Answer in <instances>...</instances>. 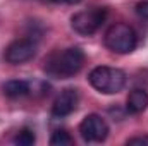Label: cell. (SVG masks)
<instances>
[{"label":"cell","mask_w":148,"mask_h":146,"mask_svg":"<svg viewBox=\"0 0 148 146\" xmlns=\"http://www.w3.org/2000/svg\"><path fill=\"white\" fill-rule=\"evenodd\" d=\"M88 81L97 91L103 95H115L122 91V88L126 86V74L117 67L98 65L90 72Z\"/></svg>","instance_id":"obj_2"},{"label":"cell","mask_w":148,"mask_h":146,"mask_svg":"<svg viewBox=\"0 0 148 146\" xmlns=\"http://www.w3.org/2000/svg\"><path fill=\"white\" fill-rule=\"evenodd\" d=\"M35 141H36V138H35V132L31 129H23L14 138V145L17 146H31L35 145Z\"/></svg>","instance_id":"obj_10"},{"label":"cell","mask_w":148,"mask_h":146,"mask_svg":"<svg viewBox=\"0 0 148 146\" xmlns=\"http://www.w3.org/2000/svg\"><path fill=\"white\" fill-rule=\"evenodd\" d=\"M69 3H77V2H81V0H67Z\"/></svg>","instance_id":"obj_14"},{"label":"cell","mask_w":148,"mask_h":146,"mask_svg":"<svg viewBox=\"0 0 148 146\" xmlns=\"http://www.w3.org/2000/svg\"><path fill=\"white\" fill-rule=\"evenodd\" d=\"M77 103H79V95H77V91L76 89H64L59 96H57V100L53 102V105H52V115L53 117H59V119H62V117H67V115H71L74 110L77 108Z\"/></svg>","instance_id":"obj_7"},{"label":"cell","mask_w":148,"mask_h":146,"mask_svg":"<svg viewBox=\"0 0 148 146\" xmlns=\"http://www.w3.org/2000/svg\"><path fill=\"white\" fill-rule=\"evenodd\" d=\"M105 19H107V9L93 7V9L81 10V12L74 14L71 17V26L76 33H79L83 36H91L93 33H97L102 28Z\"/></svg>","instance_id":"obj_4"},{"label":"cell","mask_w":148,"mask_h":146,"mask_svg":"<svg viewBox=\"0 0 148 146\" xmlns=\"http://www.w3.org/2000/svg\"><path fill=\"white\" fill-rule=\"evenodd\" d=\"M138 38L134 29L129 24L115 23L105 33V45L110 52L115 53H131L136 48Z\"/></svg>","instance_id":"obj_3"},{"label":"cell","mask_w":148,"mask_h":146,"mask_svg":"<svg viewBox=\"0 0 148 146\" xmlns=\"http://www.w3.org/2000/svg\"><path fill=\"white\" fill-rule=\"evenodd\" d=\"M73 138L69 136V132L66 131H55L50 138V145L52 146H69L73 145Z\"/></svg>","instance_id":"obj_11"},{"label":"cell","mask_w":148,"mask_h":146,"mask_svg":"<svg viewBox=\"0 0 148 146\" xmlns=\"http://www.w3.org/2000/svg\"><path fill=\"white\" fill-rule=\"evenodd\" d=\"M36 53V43L29 38H19L16 41H12L7 48H5V53H3V59L12 64V65H17V64H23V62H28L35 57Z\"/></svg>","instance_id":"obj_6"},{"label":"cell","mask_w":148,"mask_h":146,"mask_svg":"<svg viewBox=\"0 0 148 146\" xmlns=\"http://www.w3.org/2000/svg\"><path fill=\"white\" fill-rule=\"evenodd\" d=\"M79 134L86 143H102L109 136V126L105 119L97 113L86 115L79 124Z\"/></svg>","instance_id":"obj_5"},{"label":"cell","mask_w":148,"mask_h":146,"mask_svg":"<svg viewBox=\"0 0 148 146\" xmlns=\"http://www.w3.org/2000/svg\"><path fill=\"white\" fill-rule=\"evenodd\" d=\"M52 2H57V3H60V2H67V0H52Z\"/></svg>","instance_id":"obj_15"},{"label":"cell","mask_w":148,"mask_h":146,"mask_svg":"<svg viewBox=\"0 0 148 146\" xmlns=\"http://www.w3.org/2000/svg\"><path fill=\"white\" fill-rule=\"evenodd\" d=\"M136 14L143 19H148V0H141L136 3Z\"/></svg>","instance_id":"obj_12"},{"label":"cell","mask_w":148,"mask_h":146,"mask_svg":"<svg viewBox=\"0 0 148 146\" xmlns=\"http://www.w3.org/2000/svg\"><path fill=\"white\" fill-rule=\"evenodd\" d=\"M127 145H148V136H134L127 139Z\"/></svg>","instance_id":"obj_13"},{"label":"cell","mask_w":148,"mask_h":146,"mask_svg":"<svg viewBox=\"0 0 148 146\" xmlns=\"http://www.w3.org/2000/svg\"><path fill=\"white\" fill-rule=\"evenodd\" d=\"M126 108L131 113H141L148 108V93L143 89H133L127 96Z\"/></svg>","instance_id":"obj_8"},{"label":"cell","mask_w":148,"mask_h":146,"mask_svg":"<svg viewBox=\"0 0 148 146\" xmlns=\"http://www.w3.org/2000/svg\"><path fill=\"white\" fill-rule=\"evenodd\" d=\"M3 95L9 98H21L29 93V83L23 79H10L3 84Z\"/></svg>","instance_id":"obj_9"},{"label":"cell","mask_w":148,"mask_h":146,"mask_svg":"<svg viewBox=\"0 0 148 146\" xmlns=\"http://www.w3.org/2000/svg\"><path fill=\"white\" fill-rule=\"evenodd\" d=\"M84 64V52L77 46L53 52L45 60V71L55 79H67L81 71Z\"/></svg>","instance_id":"obj_1"}]
</instances>
